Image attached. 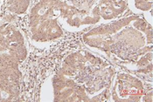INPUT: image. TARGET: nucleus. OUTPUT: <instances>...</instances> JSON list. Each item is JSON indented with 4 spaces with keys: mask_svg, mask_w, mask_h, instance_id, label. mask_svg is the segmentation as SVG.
<instances>
[{
    "mask_svg": "<svg viewBox=\"0 0 153 102\" xmlns=\"http://www.w3.org/2000/svg\"><path fill=\"white\" fill-rule=\"evenodd\" d=\"M61 6L60 0H40L33 7L29 22L34 39L46 42L63 35L57 20Z\"/></svg>",
    "mask_w": 153,
    "mask_h": 102,
    "instance_id": "obj_1",
    "label": "nucleus"
},
{
    "mask_svg": "<svg viewBox=\"0 0 153 102\" xmlns=\"http://www.w3.org/2000/svg\"><path fill=\"white\" fill-rule=\"evenodd\" d=\"M20 76L18 67L0 65V101L17 100Z\"/></svg>",
    "mask_w": 153,
    "mask_h": 102,
    "instance_id": "obj_4",
    "label": "nucleus"
},
{
    "mask_svg": "<svg viewBox=\"0 0 153 102\" xmlns=\"http://www.w3.org/2000/svg\"><path fill=\"white\" fill-rule=\"evenodd\" d=\"M0 4H1V0H0Z\"/></svg>",
    "mask_w": 153,
    "mask_h": 102,
    "instance_id": "obj_5",
    "label": "nucleus"
},
{
    "mask_svg": "<svg viewBox=\"0 0 153 102\" xmlns=\"http://www.w3.org/2000/svg\"><path fill=\"white\" fill-rule=\"evenodd\" d=\"M21 33L12 25L0 28V65L18 67L26 57Z\"/></svg>",
    "mask_w": 153,
    "mask_h": 102,
    "instance_id": "obj_2",
    "label": "nucleus"
},
{
    "mask_svg": "<svg viewBox=\"0 0 153 102\" xmlns=\"http://www.w3.org/2000/svg\"><path fill=\"white\" fill-rule=\"evenodd\" d=\"M143 93L141 81L128 74H118L117 82L112 90V99L116 101H137Z\"/></svg>",
    "mask_w": 153,
    "mask_h": 102,
    "instance_id": "obj_3",
    "label": "nucleus"
}]
</instances>
